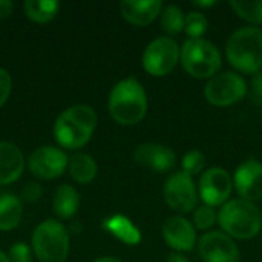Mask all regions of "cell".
<instances>
[{
	"label": "cell",
	"instance_id": "1",
	"mask_svg": "<svg viewBox=\"0 0 262 262\" xmlns=\"http://www.w3.org/2000/svg\"><path fill=\"white\" fill-rule=\"evenodd\" d=\"M97 114L91 106L75 104L63 111L54 126L57 143L66 149H80L92 137L97 127Z\"/></svg>",
	"mask_w": 262,
	"mask_h": 262
},
{
	"label": "cell",
	"instance_id": "2",
	"mask_svg": "<svg viewBox=\"0 0 262 262\" xmlns=\"http://www.w3.org/2000/svg\"><path fill=\"white\" fill-rule=\"evenodd\" d=\"M111 117L123 126H134L140 123L147 112V97L141 83L134 78L118 81L109 95Z\"/></svg>",
	"mask_w": 262,
	"mask_h": 262
},
{
	"label": "cell",
	"instance_id": "3",
	"mask_svg": "<svg viewBox=\"0 0 262 262\" xmlns=\"http://www.w3.org/2000/svg\"><path fill=\"white\" fill-rule=\"evenodd\" d=\"M227 60L233 68L244 74L262 71V29L246 26L236 29L226 45Z\"/></svg>",
	"mask_w": 262,
	"mask_h": 262
},
{
	"label": "cell",
	"instance_id": "4",
	"mask_svg": "<svg viewBox=\"0 0 262 262\" xmlns=\"http://www.w3.org/2000/svg\"><path fill=\"white\" fill-rule=\"evenodd\" d=\"M224 232L238 239H252L262 229V213L255 203L238 198L226 203L218 215Z\"/></svg>",
	"mask_w": 262,
	"mask_h": 262
},
{
	"label": "cell",
	"instance_id": "5",
	"mask_svg": "<svg viewBox=\"0 0 262 262\" xmlns=\"http://www.w3.org/2000/svg\"><path fill=\"white\" fill-rule=\"evenodd\" d=\"M180 57L186 72L200 80L215 77L223 63L220 49L204 38H189L184 41Z\"/></svg>",
	"mask_w": 262,
	"mask_h": 262
},
{
	"label": "cell",
	"instance_id": "6",
	"mask_svg": "<svg viewBox=\"0 0 262 262\" xmlns=\"http://www.w3.org/2000/svg\"><path fill=\"white\" fill-rule=\"evenodd\" d=\"M32 249L40 262H64L69 253V233L55 220L43 221L32 235Z\"/></svg>",
	"mask_w": 262,
	"mask_h": 262
},
{
	"label": "cell",
	"instance_id": "7",
	"mask_svg": "<svg viewBox=\"0 0 262 262\" xmlns=\"http://www.w3.org/2000/svg\"><path fill=\"white\" fill-rule=\"evenodd\" d=\"M180 60L178 43L170 37L155 38L147 45L143 54V68L154 77H163L170 74Z\"/></svg>",
	"mask_w": 262,
	"mask_h": 262
},
{
	"label": "cell",
	"instance_id": "8",
	"mask_svg": "<svg viewBox=\"0 0 262 262\" xmlns=\"http://www.w3.org/2000/svg\"><path fill=\"white\" fill-rule=\"evenodd\" d=\"M247 94V83L235 72H221L209 80L204 88L207 101L218 107L232 106L241 101Z\"/></svg>",
	"mask_w": 262,
	"mask_h": 262
},
{
	"label": "cell",
	"instance_id": "9",
	"mask_svg": "<svg viewBox=\"0 0 262 262\" xmlns=\"http://www.w3.org/2000/svg\"><path fill=\"white\" fill-rule=\"evenodd\" d=\"M164 200L167 206L180 213H189L196 207L198 192L192 177L187 173L175 172L172 173L164 184Z\"/></svg>",
	"mask_w": 262,
	"mask_h": 262
},
{
	"label": "cell",
	"instance_id": "10",
	"mask_svg": "<svg viewBox=\"0 0 262 262\" xmlns=\"http://www.w3.org/2000/svg\"><path fill=\"white\" fill-rule=\"evenodd\" d=\"M69 166V158L63 150L54 146H41L28 158L31 173L40 180H54L61 177Z\"/></svg>",
	"mask_w": 262,
	"mask_h": 262
},
{
	"label": "cell",
	"instance_id": "11",
	"mask_svg": "<svg viewBox=\"0 0 262 262\" xmlns=\"http://www.w3.org/2000/svg\"><path fill=\"white\" fill-rule=\"evenodd\" d=\"M232 186L233 180L227 170L221 167H212L200 178V196L206 206H223L232 193Z\"/></svg>",
	"mask_w": 262,
	"mask_h": 262
},
{
	"label": "cell",
	"instance_id": "12",
	"mask_svg": "<svg viewBox=\"0 0 262 262\" xmlns=\"http://www.w3.org/2000/svg\"><path fill=\"white\" fill-rule=\"evenodd\" d=\"M198 250L204 262H239V250L233 239L223 232L203 235Z\"/></svg>",
	"mask_w": 262,
	"mask_h": 262
},
{
	"label": "cell",
	"instance_id": "13",
	"mask_svg": "<svg viewBox=\"0 0 262 262\" xmlns=\"http://www.w3.org/2000/svg\"><path fill=\"white\" fill-rule=\"evenodd\" d=\"M233 184L238 195L250 203L262 200V164L255 158L246 160L235 172Z\"/></svg>",
	"mask_w": 262,
	"mask_h": 262
},
{
	"label": "cell",
	"instance_id": "14",
	"mask_svg": "<svg viewBox=\"0 0 262 262\" xmlns=\"http://www.w3.org/2000/svg\"><path fill=\"white\" fill-rule=\"evenodd\" d=\"M135 161L157 173H167L175 167L177 158L170 147L155 143L140 144L134 152Z\"/></svg>",
	"mask_w": 262,
	"mask_h": 262
},
{
	"label": "cell",
	"instance_id": "15",
	"mask_svg": "<svg viewBox=\"0 0 262 262\" xmlns=\"http://www.w3.org/2000/svg\"><path fill=\"white\" fill-rule=\"evenodd\" d=\"M163 238L177 252H190L196 244V233L193 226L181 218L172 216L163 226Z\"/></svg>",
	"mask_w": 262,
	"mask_h": 262
},
{
	"label": "cell",
	"instance_id": "16",
	"mask_svg": "<svg viewBox=\"0 0 262 262\" xmlns=\"http://www.w3.org/2000/svg\"><path fill=\"white\" fill-rule=\"evenodd\" d=\"M120 11L124 20L135 26H147L163 11L160 0H124L120 3Z\"/></svg>",
	"mask_w": 262,
	"mask_h": 262
},
{
	"label": "cell",
	"instance_id": "17",
	"mask_svg": "<svg viewBox=\"0 0 262 262\" xmlns=\"http://www.w3.org/2000/svg\"><path fill=\"white\" fill-rule=\"evenodd\" d=\"M25 169L21 150L8 141H0V186L17 181Z\"/></svg>",
	"mask_w": 262,
	"mask_h": 262
},
{
	"label": "cell",
	"instance_id": "18",
	"mask_svg": "<svg viewBox=\"0 0 262 262\" xmlns=\"http://www.w3.org/2000/svg\"><path fill=\"white\" fill-rule=\"evenodd\" d=\"M80 207V195L78 192L68 184L57 187L54 198H52V209L54 213L63 220L72 218Z\"/></svg>",
	"mask_w": 262,
	"mask_h": 262
},
{
	"label": "cell",
	"instance_id": "19",
	"mask_svg": "<svg viewBox=\"0 0 262 262\" xmlns=\"http://www.w3.org/2000/svg\"><path fill=\"white\" fill-rule=\"evenodd\" d=\"M103 227L112 233L115 238H118L120 241L129 244V246H135L141 241V233L140 230L134 226V223L123 215H114L107 220H104Z\"/></svg>",
	"mask_w": 262,
	"mask_h": 262
},
{
	"label": "cell",
	"instance_id": "20",
	"mask_svg": "<svg viewBox=\"0 0 262 262\" xmlns=\"http://www.w3.org/2000/svg\"><path fill=\"white\" fill-rule=\"evenodd\" d=\"M21 201L15 195L5 193L0 196V230L8 232L14 229L21 218Z\"/></svg>",
	"mask_w": 262,
	"mask_h": 262
},
{
	"label": "cell",
	"instance_id": "21",
	"mask_svg": "<svg viewBox=\"0 0 262 262\" xmlns=\"http://www.w3.org/2000/svg\"><path fill=\"white\" fill-rule=\"evenodd\" d=\"M69 175L80 184L91 183L97 175V163L88 154H77L69 160Z\"/></svg>",
	"mask_w": 262,
	"mask_h": 262
},
{
	"label": "cell",
	"instance_id": "22",
	"mask_svg": "<svg viewBox=\"0 0 262 262\" xmlns=\"http://www.w3.org/2000/svg\"><path fill=\"white\" fill-rule=\"evenodd\" d=\"M26 15L35 23H46L52 20L58 11V2L55 0H26L23 3Z\"/></svg>",
	"mask_w": 262,
	"mask_h": 262
},
{
	"label": "cell",
	"instance_id": "23",
	"mask_svg": "<svg viewBox=\"0 0 262 262\" xmlns=\"http://www.w3.org/2000/svg\"><path fill=\"white\" fill-rule=\"evenodd\" d=\"M160 23H161V28L163 31H166L167 34L170 35H175L178 32H181L184 29V21H186V17L181 11V8L175 6V5H170V6H166L161 14H160Z\"/></svg>",
	"mask_w": 262,
	"mask_h": 262
},
{
	"label": "cell",
	"instance_id": "24",
	"mask_svg": "<svg viewBox=\"0 0 262 262\" xmlns=\"http://www.w3.org/2000/svg\"><path fill=\"white\" fill-rule=\"evenodd\" d=\"M233 11L249 23L262 25V0L259 2H230Z\"/></svg>",
	"mask_w": 262,
	"mask_h": 262
},
{
	"label": "cell",
	"instance_id": "25",
	"mask_svg": "<svg viewBox=\"0 0 262 262\" xmlns=\"http://www.w3.org/2000/svg\"><path fill=\"white\" fill-rule=\"evenodd\" d=\"M207 18L200 11H192L186 17L184 21V31L190 38H201L207 31Z\"/></svg>",
	"mask_w": 262,
	"mask_h": 262
},
{
	"label": "cell",
	"instance_id": "26",
	"mask_svg": "<svg viewBox=\"0 0 262 262\" xmlns=\"http://www.w3.org/2000/svg\"><path fill=\"white\" fill-rule=\"evenodd\" d=\"M204 164H206V157L200 150H190L189 154L183 157V161H181L183 172L187 173L189 177L198 175L204 169Z\"/></svg>",
	"mask_w": 262,
	"mask_h": 262
},
{
	"label": "cell",
	"instance_id": "27",
	"mask_svg": "<svg viewBox=\"0 0 262 262\" xmlns=\"http://www.w3.org/2000/svg\"><path fill=\"white\" fill-rule=\"evenodd\" d=\"M193 221H195V226L201 230H207L210 229L215 221H216V213L213 210V207L210 206H201L196 209L195 215H193Z\"/></svg>",
	"mask_w": 262,
	"mask_h": 262
},
{
	"label": "cell",
	"instance_id": "28",
	"mask_svg": "<svg viewBox=\"0 0 262 262\" xmlns=\"http://www.w3.org/2000/svg\"><path fill=\"white\" fill-rule=\"evenodd\" d=\"M8 258H9V262H31L32 261L31 249L25 243H15L9 249Z\"/></svg>",
	"mask_w": 262,
	"mask_h": 262
},
{
	"label": "cell",
	"instance_id": "29",
	"mask_svg": "<svg viewBox=\"0 0 262 262\" xmlns=\"http://www.w3.org/2000/svg\"><path fill=\"white\" fill-rule=\"evenodd\" d=\"M12 89V80L11 75L8 74V71L0 68V107L6 103L9 94Z\"/></svg>",
	"mask_w": 262,
	"mask_h": 262
},
{
	"label": "cell",
	"instance_id": "30",
	"mask_svg": "<svg viewBox=\"0 0 262 262\" xmlns=\"http://www.w3.org/2000/svg\"><path fill=\"white\" fill-rule=\"evenodd\" d=\"M41 195H43V189H41V186L37 184V183H28V184L21 189V196H23V200L28 201V203H35V201H38V200L41 198Z\"/></svg>",
	"mask_w": 262,
	"mask_h": 262
},
{
	"label": "cell",
	"instance_id": "31",
	"mask_svg": "<svg viewBox=\"0 0 262 262\" xmlns=\"http://www.w3.org/2000/svg\"><path fill=\"white\" fill-rule=\"evenodd\" d=\"M250 98L255 104L262 106V71L256 72L252 78L250 86Z\"/></svg>",
	"mask_w": 262,
	"mask_h": 262
},
{
	"label": "cell",
	"instance_id": "32",
	"mask_svg": "<svg viewBox=\"0 0 262 262\" xmlns=\"http://www.w3.org/2000/svg\"><path fill=\"white\" fill-rule=\"evenodd\" d=\"M12 12V3L8 0H0V17H8Z\"/></svg>",
	"mask_w": 262,
	"mask_h": 262
},
{
	"label": "cell",
	"instance_id": "33",
	"mask_svg": "<svg viewBox=\"0 0 262 262\" xmlns=\"http://www.w3.org/2000/svg\"><path fill=\"white\" fill-rule=\"evenodd\" d=\"M166 262H189V259L184 256V255H180V253H172L169 255L167 261Z\"/></svg>",
	"mask_w": 262,
	"mask_h": 262
},
{
	"label": "cell",
	"instance_id": "34",
	"mask_svg": "<svg viewBox=\"0 0 262 262\" xmlns=\"http://www.w3.org/2000/svg\"><path fill=\"white\" fill-rule=\"evenodd\" d=\"M94 262H123V261H120L118 258H114V256H103V258L95 259Z\"/></svg>",
	"mask_w": 262,
	"mask_h": 262
},
{
	"label": "cell",
	"instance_id": "35",
	"mask_svg": "<svg viewBox=\"0 0 262 262\" xmlns=\"http://www.w3.org/2000/svg\"><path fill=\"white\" fill-rule=\"evenodd\" d=\"M195 5H198V6H212V5H215V2H196Z\"/></svg>",
	"mask_w": 262,
	"mask_h": 262
},
{
	"label": "cell",
	"instance_id": "36",
	"mask_svg": "<svg viewBox=\"0 0 262 262\" xmlns=\"http://www.w3.org/2000/svg\"><path fill=\"white\" fill-rule=\"evenodd\" d=\"M0 262H9V258H8V255H5L2 250H0Z\"/></svg>",
	"mask_w": 262,
	"mask_h": 262
}]
</instances>
